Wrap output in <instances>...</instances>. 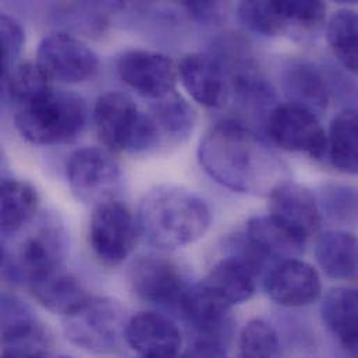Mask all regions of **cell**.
Returning a JSON list of instances; mask_svg holds the SVG:
<instances>
[{
    "mask_svg": "<svg viewBox=\"0 0 358 358\" xmlns=\"http://www.w3.org/2000/svg\"><path fill=\"white\" fill-rule=\"evenodd\" d=\"M185 10L199 22L213 24L223 17V4L217 1H185Z\"/></svg>",
    "mask_w": 358,
    "mask_h": 358,
    "instance_id": "8d00e7d4",
    "label": "cell"
},
{
    "mask_svg": "<svg viewBox=\"0 0 358 358\" xmlns=\"http://www.w3.org/2000/svg\"><path fill=\"white\" fill-rule=\"evenodd\" d=\"M264 287L271 300L287 308H301L315 303L322 294L318 271L299 258L278 261L269 266Z\"/></svg>",
    "mask_w": 358,
    "mask_h": 358,
    "instance_id": "5bb4252c",
    "label": "cell"
},
{
    "mask_svg": "<svg viewBox=\"0 0 358 358\" xmlns=\"http://www.w3.org/2000/svg\"><path fill=\"white\" fill-rule=\"evenodd\" d=\"M140 358H165V357H140ZM172 358H180V357H172Z\"/></svg>",
    "mask_w": 358,
    "mask_h": 358,
    "instance_id": "ab89813d",
    "label": "cell"
},
{
    "mask_svg": "<svg viewBox=\"0 0 358 358\" xmlns=\"http://www.w3.org/2000/svg\"><path fill=\"white\" fill-rule=\"evenodd\" d=\"M178 74L191 98L205 108H222L231 98V73L217 55L188 53L180 60Z\"/></svg>",
    "mask_w": 358,
    "mask_h": 358,
    "instance_id": "4fadbf2b",
    "label": "cell"
},
{
    "mask_svg": "<svg viewBox=\"0 0 358 358\" xmlns=\"http://www.w3.org/2000/svg\"><path fill=\"white\" fill-rule=\"evenodd\" d=\"M198 159L223 187L254 195H271L290 180L287 164L258 133L237 122L215 124L201 140Z\"/></svg>",
    "mask_w": 358,
    "mask_h": 358,
    "instance_id": "6da1fadb",
    "label": "cell"
},
{
    "mask_svg": "<svg viewBox=\"0 0 358 358\" xmlns=\"http://www.w3.org/2000/svg\"><path fill=\"white\" fill-rule=\"evenodd\" d=\"M283 20L285 32L313 35L318 32L327 21V6L321 1L293 0L276 1Z\"/></svg>",
    "mask_w": 358,
    "mask_h": 358,
    "instance_id": "f546056e",
    "label": "cell"
},
{
    "mask_svg": "<svg viewBox=\"0 0 358 358\" xmlns=\"http://www.w3.org/2000/svg\"><path fill=\"white\" fill-rule=\"evenodd\" d=\"M178 311L185 324L199 336L198 341L222 345L223 338L231 334V306L202 282L188 287Z\"/></svg>",
    "mask_w": 358,
    "mask_h": 358,
    "instance_id": "9a60e30c",
    "label": "cell"
},
{
    "mask_svg": "<svg viewBox=\"0 0 358 358\" xmlns=\"http://www.w3.org/2000/svg\"><path fill=\"white\" fill-rule=\"evenodd\" d=\"M231 96L241 113L254 123L265 124V127L272 112L279 106L271 83L251 70L231 74Z\"/></svg>",
    "mask_w": 358,
    "mask_h": 358,
    "instance_id": "cb8c5ba5",
    "label": "cell"
},
{
    "mask_svg": "<svg viewBox=\"0 0 358 358\" xmlns=\"http://www.w3.org/2000/svg\"><path fill=\"white\" fill-rule=\"evenodd\" d=\"M314 358H317V357H314Z\"/></svg>",
    "mask_w": 358,
    "mask_h": 358,
    "instance_id": "60d3db41",
    "label": "cell"
},
{
    "mask_svg": "<svg viewBox=\"0 0 358 358\" xmlns=\"http://www.w3.org/2000/svg\"><path fill=\"white\" fill-rule=\"evenodd\" d=\"M126 343L141 357H179L182 339L178 325L157 313H140L130 318Z\"/></svg>",
    "mask_w": 358,
    "mask_h": 358,
    "instance_id": "e0dca14e",
    "label": "cell"
},
{
    "mask_svg": "<svg viewBox=\"0 0 358 358\" xmlns=\"http://www.w3.org/2000/svg\"><path fill=\"white\" fill-rule=\"evenodd\" d=\"M130 318L124 306L110 297H92L64 321L67 341L94 355H113L126 342Z\"/></svg>",
    "mask_w": 358,
    "mask_h": 358,
    "instance_id": "8992f818",
    "label": "cell"
},
{
    "mask_svg": "<svg viewBox=\"0 0 358 358\" xmlns=\"http://www.w3.org/2000/svg\"><path fill=\"white\" fill-rule=\"evenodd\" d=\"M140 234L138 222L120 201H110L95 208L90 220V244L105 265H120L133 252Z\"/></svg>",
    "mask_w": 358,
    "mask_h": 358,
    "instance_id": "ba28073f",
    "label": "cell"
},
{
    "mask_svg": "<svg viewBox=\"0 0 358 358\" xmlns=\"http://www.w3.org/2000/svg\"><path fill=\"white\" fill-rule=\"evenodd\" d=\"M39 206V196L32 184L18 179H4L0 185V229L3 240L17 234L29 223Z\"/></svg>",
    "mask_w": 358,
    "mask_h": 358,
    "instance_id": "d4e9b609",
    "label": "cell"
},
{
    "mask_svg": "<svg viewBox=\"0 0 358 358\" xmlns=\"http://www.w3.org/2000/svg\"><path fill=\"white\" fill-rule=\"evenodd\" d=\"M43 324L31 307L13 294L1 297V343L27 336Z\"/></svg>",
    "mask_w": 358,
    "mask_h": 358,
    "instance_id": "1f68e13d",
    "label": "cell"
},
{
    "mask_svg": "<svg viewBox=\"0 0 358 358\" xmlns=\"http://www.w3.org/2000/svg\"><path fill=\"white\" fill-rule=\"evenodd\" d=\"M28 287L41 306L66 318L78 313L92 299L80 280L64 269L49 273Z\"/></svg>",
    "mask_w": 358,
    "mask_h": 358,
    "instance_id": "44dd1931",
    "label": "cell"
},
{
    "mask_svg": "<svg viewBox=\"0 0 358 358\" xmlns=\"http://www.w3.org/2000/svg\"><path fill=\"white\" fill-rule=\"evenodd\" d=\"M282 78L289 103L301 106L318 117L328 109L332 96L331 81L317 66L310 62H292Z\"/></svg>",
    "mask_w": 358,
    "mask_h": 358,
    "instance_id": "ac0fdd59",
    "label": "cell"
},
{
    "mask_svg": "<svg viewBox=\"0 0 358 358\" xmlns=\"http://www.w3.org/2000/svg\"><path fill=\"white\" fill-rule=\"evenodd\" d=\"M130 285L138 300L176 311L189 287L179 266L161 255L137 259L130 272Z\"/></svg>",
    "mask_w": 358,
    "mask_h": 358,
    "instance_id": "7c38bea8",
    "label": "cell"
},
{
    "mask_svg": "<svg viewBox=\"0 0 358 358\" xmlns=\"http://www.w3.org/2000/svg\"><path fill=\"white\" fill-rule=\"evenodd\" d=\"M258 275L259 271L247 259L230 254L213 265L202 283L233 307L254 296Z\"/></svg>",
    "mask_w": 358,
    "mask_h": 358,
    "instance_id": "d6986e66",
    "label": "cell"
},
{
    "mask_svg": "<svg viewBox=\"0 0 358 358\" xmlns=\"http://www.w3.org/2000/svg\"><path fill=\"white\" fill-rule=\"evenodd\" d=\"M36 64L50 81L64 84L84 83L99 70L98 55L67 32L49 34L41 41Z\"/></svg>",
    "mask_w": 358,
    "mask_h": 358,
    "instance_id": "9c48e42d",
    "label": "cell"
},
{
    "mask_svg": "<svg viewBox=\"0 0 358 358\" xmlns=\"http://www.w3.org/2000/svg\"><path fill=\"white\" fill-rule=\"evenodd\" d=\"M327 39L338 62L358 76V11L341 8L327 24Z\"/></svg>",
    "mask_w": 358,
    "mask_h": 358,
    "instance_id": "4316f807",
    "label": "cell"
},
{
    "mask_svg": "<svg viewBox=\"0 0 358 358\" xmlns=\"http://www.w3.org/2000/svg\"><path fill=\"white\" fill-rule=\"evenodd\" d=\"M88 106L71 91L50 88L15 112L14 123L20 136L34 145H66L85 130Z\"/></svg>",
    "mask_w": 358,
    "mask_h": 358,
    "instance_id": "3957f363",
    "label": "cell"
},
{
    "mask_svg": "<svg viewBox=\"0 0 358 358\" xmlns=\"http://www.w3.org/2000/svg\"><path fill=\"white\" fill-rule=\"evenodd\" d=\"M137 222L150 244L176 250L203 237L212 213L208 203L192 191L179 185H158L143 196Z\"/></svg>",
    "mask_w": 358,
    "mask_h": 358,
    "instance_id": "7a4b0ae2",
    "label": "cell"
},
{
    "mask_svg": "<svg viewBox=\"0 0 358 358\" xmlns=\"http://www.w3.org/2000/svg\"><path fill=\"white\" fill-rule=\"evenodd\" d=\"M116 67L122 81L144 98L158 101L176 90L178 69L173 60L161 52L127 50L120 55Z\"/></svg>",
    "mask_w": 358,
    "mask_h": 358,
    "instance_id": "8fae6325",
    "label": "cell"
},
{
    "mask_svg": "<svg viewBox=\"0 0 358 358\" xmlns=\"http://www.w3.org/2000/svg\"><path fill=\"white\" fill-rule=\"evenodd\" d=\"M180 358H227V355L220 343L196 341Z\"/></svg>",
    "mask_w": 358,
    "mask_h": 358,
    "instance_id": "74e56055",
    "label": "cell"
},
{
    "mask_svg": "<svg viewBox=\"0 0 358 358\" xmlns=\"http://www.w3.org/2000/svg\"><path fill=\"white\" fill-rule=\"evenodd\" d=\"M315 258L327 276L352 280L358 276V236L346 230H328L315 244Z\"/></svg>",
    "mask_w": 358,
    "mask_h": 358,
    "instance_id": "7402d4cb",
    "label": "cell"
},
{
    "mask_svg": "<svg viewBox=\"0 0 358 358\" xmlns=\"http://www.w3.org/2000/svg\"><path fill=\"white\" fill-rule=\"evenodd\" d=\"M150 115L155 120L164 141H184L195 126L192 106L176 91L162 99L154 101Z\"/></svg>",
    "mask_w": 358,
    "mask_h": 358,
    "instance_id": "83f0119b",
    "label": "cell"
},
{
    "mask_svg": "<svg viewBox=\"0 0 358 358\" xmlns=\"http://www.w3.org/2000/svg\"><path fill=\"white\" fill-rule=\"evenodd\" d=\"M237 17L254 34L262 36L285 34L283 20L276 1H243L237 6Z\"/></svg>",
    "mask_w": 358,
    "mask_h": 358,
    "instance_id": "d6a6232c",
    "label": "cell"
},
{
    "mask_svg": "<svg viewBox=\"0 0 358 358\" xmlns=\"http://www.w3.org/2000/svg\"><path fill=\"white\" fill-rule=\"evenodd\" d=\"M321 315L327 328L346 349L358 352V289L329 290L322 301Z\"/></svg>",
    "mask_w": 358,
    "mask_h": 358,
    "instance_id": "603a6c76",
    "label": "cell"
},
{
    "mask_svg": "<svg viewBox=\"0 0 358 358\" xmlns=\"http://www.w3.org/2000/svg\"><path fill=\"white\" fill-rule=\"evenodd\" d=\"M0 39H1V77H4L15 64L25 42L22 25L7 14L0 17Z\"/></svg>",
    "mask_w": 358,
    "mask_h": 358,
    "instance_id": "d590c367",
    "label": "cell"
},
{
    "mask_svg": "<svg viewBox=\"0 0 358 358\" xmlns=\"http://www.w3.org/2000/svg\"><path fill=\"white\" fill-rule=\"evenodd\" d=\"M245 238L271 264L299 258L306 240L290 231L271 215L252 216L247 222Z\"/></svg>",
    "mask_w": 358,
    "mask_h": 358,
    "instance_id": "ffe728a7",
    "label": "cell"
},
{
    "mask_svg": "<svg viewBox=\"0 0 358 358\" xmlns=\"http://www.w3.org/2000/svg\"><path fill=\"white\" fill-rule=\"evenodd\" d=\"M269 209L271 216L306 241L320 230L322 223V210L314 192L292 180L272 191Z\"/></svg>",
    "mask_w": 358,
    "mask_h": 358,
    "instance_id": "2e32d148",
    "label": "cell"
},
{
    "mask_svg": "<svg viewBox=\"0 0 358 358\" xmlns=\"http://www.w3.org/2000/svg\"><path fill=\"white\" fill-rule=\"evenodd\" d=\"M237 358H280L276 331L264 320L250 321L241 331Z\"/></svg>",
    "mask_w": 358,
    "mask_h": 358,
    "instance_id": "4dcf8cb0",
    "label": "cell"
},
{
    "mask_svg": "<svg viewBox=\"0 0 358 358\" xmlns=\"http://www.w3.org/2000/svg\"><path fill=\"white\" fill-rule=\"evenodd\" d=\"M67 251V233L60 219L45 213L38 219L35 229L17 245L15 250L1 247L3 276L13 283L32 282L63 269Z\"/></svg>",
    "mask_w": 358,
    "mask_h": 358,
    "instance_id": "5b68a950",
    "label": "cell"
},
{
    "mask_svg": "<svg viewBox=\"0 0 358 358\" xmlns=\"http://www.w3.org/2000/svg\"><path fill=\"white\" fill-rule=\"evenodd\" d=\"M271 140L289 152L304 154L311 159L327 158L328 133L320 117L293 103L279 105L266 123Z\"/></svg>",
    "mask_w": 358,
    "mask_h": 358,
    "instance_id": "30bf717a",
    "label": "cell"
},
{
    "mask_svg": "<svg viewBox=\"0 0 358 358\" xmlns=\"http://www.w3.org/2000/svg\"><path fill=\"white\" fill-rule=\"evenodd\" d=\"M92 120L99 141L110 152L145 154L164 143L150 112H143L134 99L123 92L99 96Z\"/></svg>",
    "mask_w": 358,
    "mask_h": 358,
    "instance_id": "277c9868",
    "label": "cell"
},
{
    "mask_svg": "<svg viewBox=\"0 0 358 358\" xmlns=\"http://www.w3.org/2000/svg\"><path fill=\"white\" fill-rule=\"evenodd\" d=\"M320 206L336 223H350L358 217V191L349 185L328 184L322 188Z\"/></svg>",
    "mask_w": 358,
    "mask_h": 358,
    "instance_id": "836d02e7",
    "label": "cell"
},
{
    "mask_svg": "<svg viewBox=\"0 0 358 358\" xmlns=\"http://www.w3.org/2000/svg\"><path fill=\"white\" fill-rule=\"evenodd\" d=\"M67 180L78 201L96 208L115 201L123 185V171L113 152L106 148L87 147L70 157Z\"/></svg>",
    "mask_w": 358,
    "mask_h": 358,
    "instance_id": "52a82bcc",
    "label": "cell"
},
{
    "mask_svg": "<svg viewBox=\"0 0 358 358\" xmlns=\"http://www.w3.org/2000/svg\"><path fill=\"white\" fill-rule=\"evenodd\" d=\"M55 358H71V357H67V356H59V357H55Z\"/></svg>",
    "mask_w": 358,
    "mask_h": 358,
    "instance_id": "f35d334b",
    "label": "cell"
},
{
    "mask_svg": "<svg viewBox=\"0 0 358 358\" xmlns=\"http://www.w3.org/2000/svg\"><path fill=\"white\" fill-rule=\"evenodd\" d=\"M3 78L6 94L18 109L50 90V80L36 63H17Z\"/></svg>",
    "mask_w": 358,
    "mask_h": 358,
    "instance_id": "f1b7e54d",
    "label": "cell"
},
{
    "mask_svg": "<svg viewBox=\"0 0 358 358\" xmlns=\"http://www.w3.org/2000/svg\"><path fill=\"white\" fill-rule=\"evenodd\" d=\"M327 158L339 172L358 175V109H346L334 117Z\"/></svg>",
    "mask_w": 358,
    "mask_h": 358,
    "instance_id": "484cf974",
    "label": "cell"
},
{
    "mask_svg": "<svg viewBox=\"0 0 358 358\" xmlns=\"http://www.w3.org/2000/svg\"><path fill=\"white\" fill-rule=\"evenodd\" d=\"M52 349V336L42 325L32 334L3 342L1 358H49Z\"/></svg>",
    "mask_w": 358,
    "mask_h": 358,
    "instance_id": "e575fe53",
    "label": "cell"
}]
</instances>
